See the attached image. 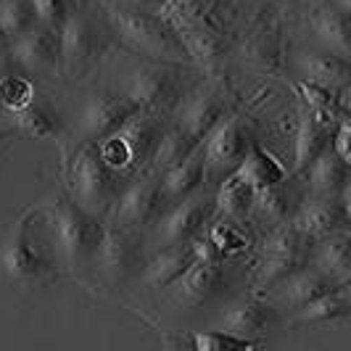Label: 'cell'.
Returning a JSON list of instances; mask_svg holds the SVG:
<instances>
[{"label": "cell", "mask_w": 351, "mask_h": 351, "mask_svg": "<svg viewBox=\"0 0 351 351\" xmlns=\"http://www.w3.org/2000/svg\"><path fill=\"white\" fill-rule=\"evenodd\" d=\"M104 21L114 43L124 51L154 61L191 64L177 27L161 11L104 0Z\"/></svg>", "instance_id": "obj_1"}, {"label": "cell", "mask_w": 351, "mask_h": 351, "mask_svg": "<svg viewBox=\"0 0 351 351\" xmlns=\"http://www.w3.org/2000/svg\"><path fill=\"white\" fill-rule=\"evenodd\" d=\"M37 219L48 232L51 246L64 256L69 269H90L95 267V256L104 241L106 219L82 209L69 193L53 195L35 206Z\"/></svg>", "instance_id": "obj_2"}, {"label": "cell", "mask_w": 351, "mask_h": 351, "mask_svg": "<svg viewBox=\"0 0 351 351\" xmlns=\"http://www.w3.org/2000/svg\"><path fill=\"white\" fill-rule=\"evenodd\" d=\"M66 193L90 214L108 219L122 191L135 180L106 164L95 141H77L64 154Z\"/></svg>", "instance_id": "obj_3"}, {"label": "cell", "mask_w": 351, "mask_h": 351, "mask_svg": "<svg viewBox=\"0 0 351 351\" xmlns=\"http://www.w3.org/2000/svg\"><path fill=\"white\" fill-rule=\"evenodd\" d=\"M114 45L104 19L95 16L88 5L74 3L61 24V82H88L101 71Z\"/></svg>", "instance_id": "obj_4"}, {"label": "cell", "mask_w": 351, "mask_h": 351, "mask_svg": "<svg viewBox=\"0 0 351 351\" xmlns=\"http://www.w3.org/2000/svg\"><path fill=\"white\" fill-rule=\"evenodd\" d=\"M0 272L8 282L21 288H45L64 278L48 248L37 241L35 209L24 211V217L0 243Z\"/></svg>", "instance_id": "obj_5"}, {"label": "cell", "mask_w": 351, "mask_h": 351, "mask_svg": "<svg viewBox=\"0 0 351 351\" xmlns=\"http://www.w3.org/2000/svg\"><path fill=\"white\" fill-rule=\"evenodd\" d=\"M167 124H169L167 114L141 108L122 130H117L114 135H108L106 141L98 143L101 156L106 158L108 167H114L122 175H143L151 169V161L156 156V148L164 138Z\"/></svg>", "instance_id": "obj_6"}, {"label": "cell", "mask_w": 351, "mask_h": 351, "mask_svg": "<svg viewBox=\"0 0 351 351\" xmlns=\"http://www.w3.org/2000/svg\"><path fill=\"white\" fill-rule=\"evenodd\" d=\"M201 77H204V71L193 64L143 58V64L132 69L124 90L141 108L169 117L175 111V106L182 101V95L193 88Z\"/></svg>", "instance_id": "obj_7"}, {"label": "cell", "mask_w": 351, "mask_h": 351, "mask_svg": "<svg viewBox=\"0 0 351 351\" xmlns=\"http://www.w3.org/2000/svg\"><path fill=\"white\" fill-rule=\"evenodd\" d=\"M285 5L278 0H264L254 11L248 27L235 37L232 53L251 71L275 77L285 64Z\"/></svg>", "instance_id": "obj_8"}, {"label": "cell", "mask_w": 351, "mask_h": 351, "mask_svg": "<svg viewBox=\"0 0 351 351\" xmlns=\"http://www.w3.org/2000/svg\"><path fill=\"white\" fill-rule=\"evenodd\" d=\"M230 111H232V93H230L228 82L222 80V74H217V77L204 74L193 88L182 95V101L169 114V119L191 141L204 145L211 130L222 122Z\"/></svg>", "instance_id": "obj_9"}, {"label": "cell", "mask_w": 351, "mask_h": 351, "mask_svg": "<svg viewBox=\"0 0 351 351\" xmlns=\"http://www.w3.org/2000/svg\"><path fill=\"white\" fill-rule=\"evenodd\" d=\"M251 141H254L251 124L238 111H230L201 145V151H204V188L214 191L225 177L232 175L243 164Z\"/></svg>", "instance_id": "obj_10"}, {"label": "cell", "mask_w": 351, "mask_h": 351, "mask_svg": "<svg viewBox=\"0 0 351 351\" xmlns=\"http://www.w3.org/2000/svg\"><path fill=\"white\" fill-rule=\"evenodd\" d=\"M148 232L122 228L111 219H106L104 241L95 256V269L104 275L111 285L141 278L145 259H148Z\"/></svg>", "instance_id": "obj_11"}, {"label": "cell", "mask_w": 351, "mask_h": 351, "mask_svg": "<svg viewBox=\"0 0 351 351\" xmlns=\"http://www.w3.org/2000/svg\"><path fill=\"white\" fill-rule=\"evenodd\" d=\"M217 217V204H214V191L201 188L193 195L182 198L172 204L169 209L161 214L156 225L148 232V241H154V246H172V243H188L198 238L204 230L211 225V219Z\"/></svg>", "instance_id": "obj_12"}, {"label": "cell", "mask_w": 351, "mask_h": 351, "mask_svg": "<svg viewBox=\"0 0 351 351\" xmlns=\"http://www.w3.org/2000/svg\"><path fill=\"white\" fill-rule=\"evenodd\" d=\"M8 51L16 69L35 85L61 82V29L37 24L27 35L16 37Z\"/></svg>", "instance_id": "obj_13"}, {"label": "cell", "mask_w": 351, "mask_h": 351, "mask_svg": "<svg viewBox=\"0 0 351 351\" xmlns=\"http://www.w3.org/2000/svg\"><path fill=\"white\" fill-rule=\"evenodd\" d=\"M169 209V201L161 191L156 172H143L122 191L117 206L111 209V222L130 230L151 232V228L161 219V214Z\"/></svg>", "instance_id": "obj_14"}, {"label": "cell", "mask_w": 351, "mask_h": 351, "mask_svg": "<svg viewBox=\"0 0 351 351\" xmlns=\"http://www.w3.org/2000/svg\"><path fill=\"white\" fill-rule=\"evenodd\" d=\"M232 262L222 259H195L177 282H172L164 293H169V301L177 309H198L206 306L214 299H219L230 285Z\"/></svg>", "instance_id": "obj_15"}, {"label": "cell", "mask_w": 351, "mask_h": 351, "mask_svg": "<svg viewBox=\"0 0 351 351\" xmlns=\"http://www.w3.org/2000/svg\"><path fill=\"white\" fill-rule=\"evenodd\" d=\"M138 111H141V106L127 95V90H95V93H90L88 101H85L77 135H80V141L101 143L108 135H114L117 130H122Z\"/></svg>", "instance_id": "obj_16"}, {"label": "cell", "mask_w": 351, "mask_h": 351, "mask_svg": "<svg viewBox=\"0 0 351 351\" xmlns=\"http://www.w3.org/2000/svg\"><path fill=\"white\" fill-rule=\"evenodd\" d=\"M296 228L315 243L333 232L349 230L351 211L349 195H306L301 198L299 209L291 219Z\"/></svg>", "instance_id": "obj_17"}, {"label": "cell", "mask_w": 351, "mask_h": 351, "mask_svg": "<svg viewBox=\"0 0 351 351\" xmlns=\"http://www.w3.org/2000/svg\"><path fill=\"white\" fill-rule=\"evenodd\" d=\"M182 45L191 56V64L198 66L204 74L217 77L228 66L230 56H232V37L225 32H217L201 21H177L175 24Z\"/></svg>", "instance_id": "obj_18"}, {"label": "cell", "mask_w": 351, "mask_h": 351, "mask_svg": "<svg viewBox=\"0 0 351 351\" xmlns=\"http://www.w3.org/2000/svg\"><path fill=\"white\" fill-rule=\"evenodd\" d=\"M338 119H343V117H335V114H328V111H317V108H309V106L301 104L299 127H296V135L291 141V145H293L291 177L301 175L330 145V138H333V130Z\"/></svg>", "instance_id": "obj_19"}, {"label": "cell", "mask_w": 351, "mask_h": 351, "mask_svg": "<svg viewBox=\"0 0 351 351\" xmlns=\"http://www.w3.org/2000/svg\"><path fill=\"white\" fill-rule=\"evenodd\" d=\"M278 325H280V309L267 296L251 293V291L243 299L232 301L217 319V328L246 335V338H262L267 330H272Z\"/></svg>", "instance_id": "obj_20"}, {"label": "cell", "mask_w": 351, "mask_h": 351, "mask_svg": "<svg viewBox=\"0 0 351 351\" xmlns=\"http://www.w3.org/2000/svg\"><path fill=\"white\" fill-rule=\"evenodd\" d=\"M5 117L21 135H27L32 141H64L66 138V119H64L61 108L40 90L24 108L5 111Z\"/></svg>", "instance_id": "obj_21"}, {"label": "cell", "mask_w": 351, "mask_h": 351, "mask_svg": "<svg viewBox=\"0 0 351 351\" xmlns=\"http://www.w3.org/2000/svg\"><path fill=\"white\" fill-rule=\"evenodd\" d=\"M335 285H338V282L330 280L328 275H322L312 264H304L301 269H296L293 275H288V278L278 282L275 288H269L264 296L280 309V315L282 312L291 315V312H296L299 306L309 304L312 299L328 293Z\"/></svg>", "instance_id": "obj_22"}, {"label": "cell", "mask_w": 351, "mask_h": 351, "mask_svg": "<svg viewBox=\"0 0 351 351\" xmlns=\"http://www.w3.org/2000/svg\"><path fill=\"white\" fill-rule=\"evenodd\" d=\"M301 198H304V191H296L285 182H278V185H264V188H256V195H254V206H251V228L256 230V235L267 228H275L280 222H288L293 219V214L299 209Z\"/></svg>", "instance_id": "obj_23"}, {"label": "cell", "mask_w": 351, "mask_h": 351, "mask_svg": "<svg viewBox=\"0 0 351 351\" xmlns=\"http://www.w3.org/2000/svg\"><path fill=\"white\" fill-rule=\"evenodd\" d=\"M195 246L193 241L188 243H172L148 251V259L141 272V280L148 291H167L172 282L182 278V272L195 262Z\"/></svg>", "instance_id": "obj_24"}, {"label": "cell", "mask_w": 351, "mask_h": 351, "mask_svg": "<svg viewBox=\"0 0 351 351\" xmlns=\"http://www.w3.org/2000/svg\"><path fill=\"white\" fill-rule=\"evenodd\" d=\"M296 177L306 195H349V161H343L330 145Z\"/></svg>", "instance_id": "obj_25"}, {"label": "cell", "mask_w": 351, "mask_h": 351, "mask_svg": "<svg viewBox=\"0 0 351 351\" xmlns=\"http://www.w3.org/2000/svg\"><path fill=\"white\" fill-rule=\"evenodd\" d=\"M309 29L315 32L319 48H328L341 56H351V11H341L333 3H317L304 11Z\"/></svg>", "instance_id": "obj_26"}, {"label": "cell", "mask_w": 351, "mask_h": 351, "mask_svg": "<svg viewBox=\"0 0 351 351\" xmlns=\"http://www.w3.org/2000/svg\"><path fill=\"white\" fill-rule=\"evenodd\" d=\"M351 315V282H338L328 293L317 296L309 304L299 306L296 312H291L288 325L301 328V325H335V322H346Z\"/></svg>", "instance_id": "obj_27"}, {"label": "cell", "mask_w": 351, "mask_h": 351, "mask_svg": "<svg viewBox=\"0 0 351 351\" xmlns=\"http://www.w3.org/2000/svg\"><path fill=\"white\" fill-rule=\"evenodd\" d=\"M301 80H309L325 88H346L351 80V64L346 56L328 48L317 51H301L293 58Z\"/></svg>", "instance_id": "obj_28"}, {"label": "cell", "mask_w": 351, "mask_h": 351, "mask_svg": "<svg viewBox=\"0 0 351 351\" xmlns=\"http://www.w3.org/2000/svg\"><path fill=\"white\" fill-rule=\"evenodd\" d=\"M204 235L217 248V254L228 262H238L248 256L256 243V230L251 228V222L228 219V217H214L209 228L204 230Z\"/></svg>", "instance_id": "obj_29"}, {"label": "cell", "mask_w": 351, "mask_h": 351, "mask_svg": "<svg viewBox=\"0 0 351 351\" xmlns=\"http://www.w3.org/2000/svg\"><path fill=\"white\" fill-rule=\"evenodd\" d=\"M309 264L335 282H351V235L349 230L333 232L312 243Z\"/></svg>", "instance_id": "obj_30"}, {"label": "cell", "mask_w": 351, "mask_h": 351, "mask_svg": "<svg viewBox=\"0 0 351 351\" xmlns=\"http://www.w3.org/2000/svg\"><path fill=\"white\" fill-rule=\"evenodd\" d=\"M172 349H193V351H228V349H262L264 338H246V335L230 333L222 328L214 330H191V333H175L167 338Z\"/></svg>", "instance_id": "obj_31"}, {"label": "cell", "mask_w": 351, "mask_h": 351, "mask_svg": "<svg viewBox=\"0 0 351 351\" xmlns=\"http://www.w3.org/2000/svg\"><path fill=\"white\" fill-rule=\"evenodd\" d=\"M158 182H161V191L167 195L169 206L188 198V195H193L195 191H201L204 188V151L195 148L188 158H182L172 169L161 172Z\"/></svg>", "instance_id": "obj_32"}, {"label": "cell", "mask_w": 351, "mask_h": 351, "mask_svg": "<svg viewBox=\"0 0 351 351\" xmlns=\"http://www.w3.org/2000/svg\"><path fill=\"white\" fill-rule=\"evenodd\" d=\"M238 172L246 177L254 188H264V185H278L291 180V169L275 156L259 138H254L248 145V154L243 164L238 167Z\"/></svg>", "instance_id": "obj_33"}, {"label": "cell", "mask_w": 351, "mask_h": 351, "mask_svg": "<svg viewBox=\"0 0 351 351\" xmlns=\"http://www.w3.org/2000/svg\"><path fill=\"white\" fill-rule=\"evenodd\" d=\"M254 195H256V188H254L246 177L235 169L232 175H228L217 188H214L217 217H228V219L248 222L251 206H254Z\"/></svg>", "instance_id": "obj_34"}, {"label": "cell", "mask_w": 351, "mask_h": 351, "mask_svg": "<svg viewBox=\"0 0 351 351\" xmlns=\"http://www.w3.org/2000/svg\"><path fill=\"white\" fill-rule=\"evenodd\" d=\"M288 88L293 90V95L309 108L328 111L335 117H349V85L346 88H325V85L296 77V80H291Z\"/></svg>", "instance_id": "obj_35"}, {"label": "cell", "mask_w": 351, "mask_h": 351, "mask_svg": "<svg viewBox=\"0 0 351 351\" xmlns=\"http://www.w3.org/2000/svg\"><path fill=\"white\" fill-rule=\"evenodd\" d=\"M195 148H201V145H198L195 141H191V138H188L172 119H169L167 130H164V138H161V143H158L156 156H154V161H151V169H148V172L161 175V172L172 169V167L180 164L182 158L191 156Z\"/></svg>", "instance_id": "obj_36"}, {"label": "cell", "mask_w": 351, "mask_h": 351, "mask_svg": "<svg viewBox=\"0 0 351 351\" xmlns=\"http://www.w3.org/2000/svg\"><path fill=\"white\" fill-rule=\"evenodd\" d=\"M37 24L40 21H37V14L29 0H0V29L8 37V43L27 35Z\"/></svg>", "instance_id": "obj_37"}, {"label": "cell", "mask_w": 351, "mask_h": 351, "mask_svg": "<svg viewBox=\"0 0 351 351\" xmlns=\"http://www.w3.org/2000/svg\"><path fill=\"white\" fill-rule=\"evenodd\" d=\"M37 85L21 71H11L0 80V111H19L35 98Z\"/></svg>", "instance_id": "obj_38"}, {"label": "cell", "mask_w": 351, "mask_h": 351, "mask_svg": "<svg viewBox=\"0 0 351 351\" xmlns=\"http://www.w3.org/2000/svg\"><path fill=\"white\" fill-rule=\"evenodd\" d=\"M29 3L35 8L37 21L45 27H56V29H61V24L66 21L71 5H74L71 0H29Z\"/></svg>", "instance_id": "obj_39"}, {"label": "cell", "mask_w": 351, "mask_h": 351, "mask_svg": "<svg viewBox=\"0 0 351 351\" xmlns=\"http://www.w3.org/2000/svg\"><path fill=\"white\" fill-rule=\"evenodd\" d=\"M349 138H351L349 117H343V119H338V124H335V130H333V138H330V148H333L335 154L343 158V161H351Z\"/></svg>", "instance_id": "obj_40"}, {"label": "cell", "mask_w": 351, "mask_h": 351, "mask_svg": "<svg viewBox=\"0 0 351 351\" xmlns=\"http://www.w3.org/2000/svg\"><path fill=\"white\" fill-rule=\"evenodd\" d=\"M114 3H124V5H138V8H154V11H161L164 0H114Z\"/></svg>", "instance_id": "obj_41"}, {"label": "cell", "mask_w": 351, "mask_h": 351, "mask_svg": "<svg viewBox=\"0 0 351 351\" xmlns=\"http://www.w3.org/2000/svg\"><path fill=\"white\" fill-rule=\"evenodd\" d=\"M325 3V0H322ZM328 3H333L335 8H341V11H351V0H328Z\"/></svg>", "instance_id": "obj_42"}, {"label": "cell", "mask_w": 351, "mask_h": 351, "mask_svg": "<svg viewBox=\"0 0 351 351\" xmlns=\"http://www.w3.org/2000/svg\"><path fill=\"white\" fill-rule=\"evenodd\" d=\"M296 3H299L301 8L306 11V8H312V5H317V3H322V0H296Z\"/></svg>", "instance_id": "obj_43"}, {"label": "cell", "mask_w": 351, "mask_h": 351, "mask_svg": "<svg viewBox=\"0 0 351 351\" xmlns=\"http://www.w3.org/2000/svg\"><path fill=\"white\" fill-rule=\"evenodd\" d=\"M8 45H11V43H8V37L3 35V29H0V53L8 51Z\"/></svg>", "instance_id": "obj_44"}, {"label": "cell", "mask_w": 351, "mask_h": 351, "mask_svg": "<svg viewBox=\"0 0 351 351\" xmlns=\"http://www.w3.org/2000/svg\"><path fill=\"white\" fill-rule=\"evenodd\" d=\"M5 138H8V135H5V132H3V135H0V148H3V143H5Z\"/></svg>", "instance_id": "obj_45"}, {"label": "cell", "mask_w": 351, "mask_h": 351, "mask_svg": "<svg viewBox=\"0 0 351 351\" xmlns=\"http://www.w3.org/2000/svg\"><path fill=\"white\" fill-rule=\"evenodd\" d=\"M278 3H280V5H285V0H278ZM288 3H291V0H288Z\"/></svg>", "instance_id": "obj_46"}]
</instances>
